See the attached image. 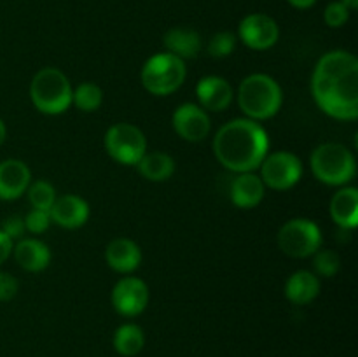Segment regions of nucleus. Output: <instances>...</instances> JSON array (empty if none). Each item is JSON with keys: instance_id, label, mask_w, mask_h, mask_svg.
<instances>
[{"instance_id": "nucleus-1", "label": "nucleus", "mask_w": 358, "mask_h": 357, "mask_svg": "<svg viewBox=\"0 0 358 357\" xmlns=\"http://www.w3.org/2000/svg\"><path fill=\"white\" fill-rule=\"evenodd\" d=\"M311 93L318 107L334 119L358 118V59L348 51L325 52L315 66Z\"/></svg>"}, {"instance_id": "nucleus-26", "label": "nucleus", "mask_w": 358, "mask_h": 357, "mask_svg": "<svg viewBox=\"0 0 358 357\" xmlns=\"http://www.w3.org/2000/svg\"><path fill=\"white\" fill-rule=\"evenodd\" d=\"M234 46H236V37L231 31H219L210 38L208 52L213 58H224L234 51Z\"/></svg>"}, {"instance_id": "nucleus-13", "label": "nucleus", "mask_w": 358, "mask_h": 357, "mask_svg": "<svg viewBox=\"0 0 358 357\" xmlns=\"http://www.w3.org/2000/svg\"><path fill=\"white\" fill-rule=\"evenodd\" d=\"M49 216L58 226L66 230H76L80 227L90 217V206L83 198L76 195H65L55 200Z\"/></svg>"}, {"instance_id": "nucleus-9", "label": "nucleus", "mask_w": 358, "mask_h": 357, "mask_svg": "<svg viewBox=\"0 0 358 357\" xmlns=\"http://www.w3.org/2000/svg\"><path fill=\"white\" fill-rule=\"evenodd\" d=\"M303 175V163L299 158L287 150H278L266 156L261 163V181L276 191L294 188Z\"/></svg>"}, {"instance_id": "nucleus-16", "label": "nucleus", "mask_w": 358, "mask_h": 357, "mask_svg": "<svg viewBox=\"0 0 358 357\" xmlns=\"http://www.w3.org/2000/svg\"><path fill=\"white\" fill-rule=\"evenodd\" d=\"M105 259L112 270L119 273L135 272L142 262V252L133 240L128 238H115L107 245Z\"/></svg>"}, {"instance_id": "nucleus-31", "label": "nucleus", "mask_w": 358, "mask_h": 357, "mask_svg": "<svg viewBox=\"0 0 358 357\" xmlns=\"http://www.w3.org/2000/svg\"><path fill=\"white\" fill-rule=\"evenodd\" d=\"M17 280L10 273L0 272V301H9L16 296Z\"/></svg>"}, {"instance_id": "nucleus-6", "label": "nucleus", "mask_w": 358, "mask_h": 357, "mask_svg": "<svg viewBox=\"0 0 358 357\" xmlns=\"http://www.w3.org/2000/svg\"><path fill=\"white\" fill-rule=\"evenodd\" d=\"M185 80V63L171 52H159L145 62L142 84L149 93L166 97L177 91Z\"/></svg>"}, {"instance_id": "nucleus-11", "label": "nucleus", "mask_w": 358, "mask_h": 357, "mask_svg": "<svg viewBox=\"0 0 358 357\" xmlns=\"http://www.w3.org/2000/svg\"><path fill=\"white\" fill-rule=\"evenodd\" d=\"M149 303V287L143 280L126 276L115 284L112 290V304L115 312L124 317H135L145 310Z\"/></svg>"}, {"instance_id": "nucleus-25", "label": "nucleus", "mask_w": 358, "mask_h": 357, "mask_svg": "<svg viewBox=\"0 0 358 357\" xmlns=\"http://www.w3.org/2000/svg\"><path fill=\"white\" fill-rule=\"evenodd\" d=\"M28 200H30L31 206L37 210H45L49 212L56 200L55 188H52L49 182L45 181H37L30 186V191H28Z\"/></svg>"}, {"instance_id": "nucleus-28", "label": "nucleus", "mask_w": 358, "mask_h": 357, "mask_svg": "<svg viewBox=\"0 0 358 357\" xmlns=\"http://www.w3.org/2000/svg\"><path fill=\"white\" fill-rule=\"evenodd\" d=\"M325 23L331 28H339L350 20V9L343 2H331L324 10Z\"/></svg>"}, {"instance_id": "nucleus-22", "label": "nucleus", "mask_w": 358, "mask_h": 357, "mask_svg": "<svg viewBox=\"0 0 358 357\" xmlns=\"http://www.w3.org/2000/svg\"><path fill=\"white\" fill-rule=\"evenodd\" d=\"M136 167H138L140 174L149 181L163 182L173 175L175 161L173 158L164 153H145L142 160L136 163Z\"/></svg>"}, {"instance_id": "nucleus-34", "label": "nucleus", "mask_w": 358, "mask_h": 357, "mask_svg": "<svg viewBox=\"0 0 358 357\" xmlns=\"http://www.w3.org/2000/svg\"><path fill=\"white\" fill-rule=\"evenodd\" d=\"M339 2L345 4V6L348 7L350 10H355L357 7H358V0H339Z\"/></svg>"}, {"instance_id": "nucleus-20", "label": "nucleus", "mask_w": 358, "mask_h": 357, "mask_svg": "<svg viewBox=\"0 0 358 357\" xmlns=\"http://www.w3.org/2000/svg\"><path fill=\"white\" fill-rule=\"evenodd\" d=\"M163 42L168 52L178 56L180 59L196 58L198 52L201 51V37L198 31L191 30V28H171L166 31Z\"/></svg>"}, {"instance_id": "nucleus-24", "label": "nucleus", "mask_w": 358, "mask_h": 357, "mask_svg": "<svg viewBox=\"0 0 358 357\" xmlns=\"http://www.w3.org/2000/svg\"><path fill=\"white\" fill-rule=\"evenodd\" d=\"M72 102L84 112H94L100 108L103 102V93L100 86L93 83H83L77 86L76 91H72Z\"/></svg>"}, {"instance_id": "nucleus-7", "label": "nucleus", "mask_w": 358, "mask_h": 357, "mask_svg": "<svg viewBox=\"0 0 358 357\" xmlns=\"http://www.w3.org/2000/svg\"><path fill=\"white\" fill-rule=\"evenodd\" d=\"M108 156L121 164H136L147 150L145 135L129 122H117L105 133Z\"/></svg>"}, {"instance_id": "nucleus-4", "label": "nucleus", "mask_w": 358, "mask_h": 357, "mask_svg": "<svg viewBox=\"0 0 358 357\" xmlns=\"http://www.w3.org/2000/svg\"><path fill=\"white\" fill-rule=\"evenodd\" d=\"M30 98L42 114L56 115L72 104V86L62 70L42 69L35 74L30 86Z\"/></svg>"}, {"instance_id": "nucleus-17", "label": "nucleus", "mask_w": 358, "mask_h": 357, "mask_svg": "<svg viewBox=\"0 0 358 357\" xmlns=\"http://www.w3.org/2000/svg\"><path fill=\"white\" fill-rule=\"evenodd\" d=\"M264 198V184L261 177L250 174L238 175L231 186V200L240 209H254Z\"/></svg>"}, {"instance_id": "nucleus-35", "label": "nucleus", "mask_w": 358, "mask_h": 357, "mask_svg": "<svg viewBox=\"0 0 358 357\" xmlns=\"http://www.w3.org/2000/svg\"><path fill=\"white\" fill-rule=\"evenodd\" d=\"M6 133H7L6 125H3V121H2V119H0V146H2L3 140H6Z\"/></svg>"}, {"instance_id": "nucleus-2", "label": "nucleus", "mask_w": 358, "mask_h": 357, "mask_svg": "<svg viewBox=\"0 0 358 357\" xmlns=\"http://www.w3.org/2000/svg\"><path fill=\"white\" fill-rule=\"evenodd\" d=\"M268 149V133L252 119L226 122L213 139V153L219 163L238 174H247L261 167Z\"/></svg>"}, {"instance_id": "nucleus-23", "label": "nucleus", "mask_w": 358, "mask_h": 357, "mask_svg": "<svg viewBox=\"0 0 358 357\" xmlns=\"http://www.w3.org/2000/svg\"><path fill=\"white\" fill-rule=\"evenodd\" d=\"M143 345H145V336H143V331L136 324H124L115 331L114 349L121 356H136L143 349Z\"/></svg>"}, {"instance_id": "nucleus-12", "label": "nucleus", "mask_w": 358, "mask_h": 357, "mask_svg": "<svg viewBox=\"0 0 358 357\" xmlns=\"http://www.w3.org/2000/svg\"><path fill=\"white\" fill-rule=\"evenodd\" d=\"M173 128L187 142H199L210 133V118L198 105L184 104L173 112Z\"/></svg>"}, {"instance_id": "nucleus-5", "label": "nucleus", "mask_w": 358, "mask_h": 357, "mask_svg": "<svg viewBox=\"0 0 358 357\" xmlns=\"http://www.w3.org/2000/svg\"><path fill=\"white\" fill-rule=\"evenodd\" d=\"M311 170L324 184L343 186L355 177L357 163L341 144H322L311 154Z\"/></svg>"}, {"instance_id": "nucleus-8", "label": "nucleus", "mask_w": 358, "mask_h": 357, "mask_svg": "<svg viewBox=\"0 0 358 357\" xmlns=\"http://www.w3.org/2000/svg\"><path fill=\"white\" fill-rule=\"evenodd\" d=\"M278 245L290 258H308L322 245V231L313 220L292 219L282 226Z\"/></svg>"}, {"instance_id": "nucleus-10", "label": "nucleus", "mask_w": 358, "mask_h": 357, "mask_svg": "<svg viewBox=\"0 0 358 357\" xmlns=\"http://www.w3.org/2000/svg\"><path fill=\"white\" fill-rule=\"evenodd\" d=\"M240 38L245 46L255 51H264V49L273 48L280 37V30L276 21L268 14H248L243 18L238 28Z\"/></svg>"}, {"instance_id": "nucleus-19", "label": "nucleus", "mask_w": 358, "mask_h": 357, "mask_svg": "<svg viewBox=\"0 0 358 357\" xmlns=\"http://www.w3.org/2000/svg\"><path fill=\"white\" fill-rule=\"evenodd\" d=\"M14 258H16L17 265L27 272H42L44 268H48L49 261H51V252L44 241L35 240V238H24V240L17 241V245L14 247Z\"/></svg>"}, {"instance_id": "nucleus-30", "label": "nucleus", "mask_w": 358, "mask_h": 357, "mask_svg": "<svg viewBox=\"0 0 358 357\" xmlns=\"http://www.w3.org/2000/svg\"><path fill=\"white\" fill-rule=\"evenodd\" d=\"M2 231L10 238V240H20V238L23 237L24 231H27V227H24V219H21V217L17 216L9 217V219L3 220Z\"/></svg>"}, {"instance_id": "nucleus-15", "label": "nucleus", "mask_w": 358, "mask_h": 357, "mask_svg": "<svg viewBox=\"0 0 358 357\" xmlns=\"http://www.w3.org/2000/svg\"><path fill=\"white\" fill-rule=\"evenodd\" d=\"M30 168L20 160H6L0 163V200H16L30 184Z\"/></svg>"}, {"instance_id": "nucleus-14", "label": "nucleus", "mask_w": 358, "mask_h": 357, "mask_svg": "<svg viewBox=\"0 0 358 357\" xmlns=\"http://www.w3.org/2000/svg\"><path fill=\"white\" fill-rule=\"evenodd\" d=\"M196 94L201 107L208 111H226L233 102V88L224 77L208 76L203 77L196 88Z\"/></svg>"}, {"instance_id": "nucleus-21", "label": "nucleus", "mask_w": 358, "mask_h": 357, "mask_svg": "<svg viewBox=\"0 0 358 357\" xmlns=\"http://www.w3.org/2000/svg\"><path fill=\"white\" fill-rule=\"evenodd\" d=\"M320 293V280L306 270L294 273L285 284V296L294 304H308Z\"/></svg>"}, {"instance_id": "nucleus-33", "label": "nucleus", "mask_w": 358, "mask_h": 357, "mask_svg": "<svg viewBox=\"0 0 358 357\" xmlns=\"http://www.w3.org/2000/svg\"><path fill=\"white\" fill-rule=\"evenodd\" d=\"M289 4L296 9H310L317 4V0H289Z\"/></svg>"}, {"instance_id": "nucleus-29", "label": "nucleus", "mask_w": 358, "mask_h": 357, "mask_svg": "<svg viewBox=\"0 0 358 357\" xmlns=\"http://www.w3.org/2000/svg\"><path fill=\"white\" fill-rule=\"evenodd\" d=\"M49 223H51V216L45 210H30L28 216L24 217V227H27L30 233H44L49 227Z\"/></svg>"}, {"instance_id": "nucleus-32", "label": "nucleus", "mask_w": 358, "mask_h": 357, "mask_svg": "<svg viewBox=\"0 0 358 357\" xmlns=\"http://www.w3.org/2000/svg\"><path fill=\"white\" fill-rule=\"evenodd\" d=\"M13 240H10L9 237H7L6 233H3L2 230H0V265L2 262H6L7 259H9L10 252H13Z\"/></svg>"}, {"instance_id": "nucleus-3", "label": "nucleus", "mask_w": 358, "mask_h": 357, "mask_svg": "<svg viewBox=\"0 0 358 357\" xmlns=\"http://www.w3.org/2000/svg\"><path fill=\"white\" fill-rule=\"evenodd\" d=\"M282 88L266 74H252L240 84L238 104L252 121L273 118L282 107Z\"/></svg>"}, {"instance_id": "nucleus-27", "label": "nucleus", "mask_w": 358, "mask_h": 357, "mask_svg": "<svg viewBox=\"0 0 358 357\" xmlns=\"http://www.w3.org/2000/svg\"><path fill=\"white\" fill-rule=\"evenodd\" d=\"M315 254L313 266L322 276H334L339 272L341 261L334 251H317Z\"/></svg>"}, {"instance_id": "nucleus-18", "label": "nucleus", "mask_w": 358, "mask_h": 357, "mask_svg": "<svg viewBox=\"0 0 358 357\" xmlns=\"http://www.w3.org/2000/svg\"><path fill=\"white\" fill-rule=\"evenodd\" d=\"M331 216L343 230H353L358 224V191L357 188L339 189L331 200Z\"/></svg>"}]
</instances>
